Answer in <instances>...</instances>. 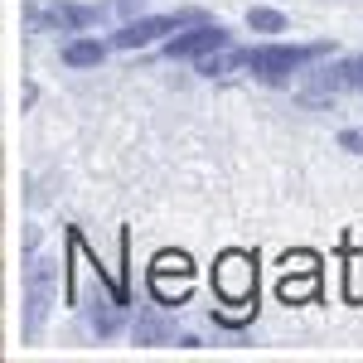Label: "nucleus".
I'll list each match as a JSON object with an SVG mask.
<instances>
[{"label": "nucleus", "instance_id": "1", "mask_svg": "<svg viewBox=\"0 0 363 363\" xmlns=\"http://www.w3.org/2000/svg\"><path fill=\"white\" fill-rule=\"evenodd\" d=\"M320 58H330V44L325 39L320 44H281V39H267V44L242 49V68H247L252 78H262V83H291L301 68L320 63Z\"/></svg>", "mask_w": 363, "mask_h": 363}, {"label": "nucleus", "instance_id": "2", "mask_svg": "<svg viewBox=\"0 0 363 363\" xmlns=\"http://www.w3.org/2000/svg\"><path fill=\"white\" fill-rule=\"evenodd\" d=\"M203 20H208V10H199V5L165 10V15H136V20H126L112 34V49H150V44H165L169 34H179V29H189V25H203Z\"/></svg>", "mask_w": 363, "mask_h": 363}, {"label": "nucleus", "instance_id": "3", "mask_svg": "<svg viewBox=\"0 0 363 363\" xmlns=\"http://www.w3.org/2000/svg\"><path fill=\"white\" fill-rule=\"evenodd\" d=\"M213 296L223 306H247L257 310V257L252 252H223L213 267Z\"/></svg>", "mask_w": 363, "mask_h": 363}, {"label": "nucleus", "instance_id": "4", "mask_svg": "<svg viewBox=\"0 0 363 363\" xmlns=\"http://www.w3.org/2000/svg\"><path fill=\"white\" fill-rule=\"evenodd\" d=\"M102 20H107V5H78V0L39 5V0H29V25L58 29V34H83V29H97Z\"/></svg>", "mask_w": 363, "mask_h": 363}, {"label": "nucleus", "instance_id": "5", "mask_svg": "<svg viewBox=\"0 0 363 363\" xmlns=\"http://www.w3.org/2000/svg\"><path fill=\"white\" fill-rule=\"evenodd\" d=\"M228 44H233V29L218 25V20H203V25H189V29H179V34H169L165 44H160V58H169V63L203 58V54H213V49H228Z\"/></svg>", "mask_w": 363, "mask_h": 363}, {"label": "nucleus", "instance_id": "6", "mask_svg": "<svg viewBox=\"0 0 363 363\" xmlns=\"http://www.w3.org/2000/svg\"><path fill=\"white\" fill-rule=\"evenodd\" d=\"M49 301H54V267H49V262H34L25 272V335L29 339L39 335Z\"/></svg>", "mask_w": 363, "mask_h": 363}, {"label": "nucleus", "instance_id": "7", "mask_svg": "<svg viewBox=\"0 0 363 363\" xmlns=\"http://www.w3.org/2000/svg\"><path fill=\"white\" fill-rule=\"evenodd\" d=\"M107 49H112V39H68V44L58 49V58H63L68 68H97V63L107 58Z\"/></svg>", "mask_w": 363, "mask_h": 363}, {"label": "nucleus", "instance_id": "8", "mask_svg": "<svg viewBox=\"0 0 363 363\" xmlns=\"http://www.w3.org/2000/svg\"><path fill=\"white\" fill-rule=\"evenodd\" d=\"M247 29L252 34H286V15L272 5H252L247 10Z\"/></svg>", "mask_w": 363, "mask_h": 363}, {"label": "nucleus", "instance_id": "9", "mask_svg": "<svg viewBox=\"0 0 363 363\" xmlns=\"http://www.w3.org/2000/svg\"><path fill=\"white\" fill-rule=\"evenodd\" d=\"M174 330L169 325H160V320H140L136 325V344H160V339H169Z\"/></svg>", "mask_w": 363, "mask_h": 363}, {"label": "nucleus", "instance_id": "10", "mask_svg": "<svg viewBox=\"0 0 363 363\" xmlns=\"http://www.w3.org/2000/svg\"><path fill=\"white\" fill-rule=\"evenodd\" d=\"M339 150L363 155V126H344V131H339Z\"/></svg>", "mask_w": 363, "mask_h": 363}]
</instances>
